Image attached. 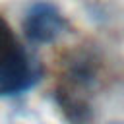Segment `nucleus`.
Masks as SVG:
<instances>
[{
	"instance_id": "nucleus-2",
	"label": "nucleus",
	"mask_w": 124,
	"mask_h": 124,
	"mask_svg": "<svg viewBox=\"0 0 124 124\" xmlns=\"http://www.w3.org/2000/svg\"><path fill=\"white\" fill-rule=\"evenodd\" d=\"M91 91L62 79L54 89V101L64 114L68 124H91L93 122V108L89 101Z\"/></svg>"
},
{
	"instance_id": "nucleus-4",
	"label": "nucleus",
	"mask_w": 124,
	"mask_h": 124,
	"mask_svg": "<svg viewBox=\"0 0 124 124\" xmlns=\"http://www.w3.org/2000/svg\"><path fill=\"white\" fill-rule=\"evenodd\" d=\"M108 124H124V120H112V122H108Z\"/></svg>"
},
{
	"instance_id": "nucleus-1",
	"label": "nucleus",
	"mask_w": 124,
	"mask_h": 124,
	"mask_svg": "<svg viewBox=\"0 0 124 124\" xmlns=\"http://www.w3.org/2000/svg\"><path fill=\"white\" fill-rule=\"evenodd\" d=\"M66 27L60 10L45 0L33 2L23 16V33L31 43L46 45L52 43Z\"/></svg>"
},
{
	"instance_id": "nucleus-3",
	"label": "nucleus",
	"mask_w": 124,
	"mask_h": 124,
	"mask_svg": "<svg viewBox=\"0 0 124 124\" xmlns=\"http://www.w3.org/2000/svg\"><path fill=\"white\" fill-rule=\"evenodd\" d=\"M23 46L19 45L16 33L12 31V27L8 25V21L0 16V62L14 56L16 52H19Z\"/></svg>"
}]
</instances>
